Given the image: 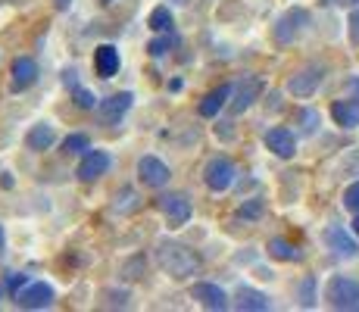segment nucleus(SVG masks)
<instances>
[{
    "mask_svg": "<svg viewBox=\"0 0 359 312\" xmlns=\"http://www.w3.org/2000/svg\"><path fill=\"white\" fill-rule=\"evenodd\" d=\"M156 266L163 269L169 278L188 281L200 275V256L191 247L178 244V240H160L156 244Z\"/></svg>",
    "mask_w": 359,
    "mask_h": 312,
    "instance_id": "f257e3e1",
    "label": "nucleus"
},
{
    "mask_svg": "<svg viewBox=\"0 0 359 312\" xmlns=\"http://www.w3.org/2000/svg\"><path fill=\"white\" fill-rule=\"evenodd\" d=\"M325 300L331 303L334 309H359V281L347 278V275H334L328 284H325Z\"/></svg>",
    "mask_w": 359,
    "mask_h": 312,
    "instance_id": "f03ea898",
    "label": "nucleus"
},
{
    "mask_svg": "<svg viewBox=\"0 0 359 312\" xmlns=\"http://www.w3.org/2000/svg\"><path fill=\"white\" fill-rule=\"evenodd\" d=\"M156 206H160V212L165 216V222H169V228H182V225H188L191 212H194V206H191L188 194H182V191H169V194H163V197L156 200Z\"/></svg>",
    "mask_w": 359,
    "mask_h": 312,
    "instance_id": "7ed1b4c3",
    "label": "nucleus"
},
{
    "mask_svg": "<svg viewBox=\"0 0 359 312\" xmlns=\"http://www.w3.org/2000/svg\"><path fill=\"white\" fill-rule=\"evenodd\" d=\"M306 25H309V13L303 10V6H291V10H287L285 16L275 22L272 34H275V41H278V44H294V41L306 32Z\"/></svg>",
    "mask_w": 359,
    "mask_h": 312,
    "instance_id": "20e7f679",
    "label": "nucleus"
},
{
    "mask_svg": "<svg viewBox=\"0 0 359 312\" xmlns=\"http://www.w3.org/2000/svg\"><path fill=\"white\" fill-rule=\"evenodd\" d=\"M234 175H238V169H234V163L229 156H212L210 163H206L203 169V182L210 187L212 194H225L229 187L234 184Z\"/></svg>",
    "mask_w": 359,
    "mask_h": 312,
    "instance_id": "39448f33",
    "label": "nucleus"
},
{
    "mask_svg": "<svg viewBox=\"0 0 359 312\" xmlns=\"http://www.w3.org/2000/svg\"><path fill=\"white\" fill-rule=\"evenodd\" d=\"M322 79H325V66H322V62H309V66L297 69L291 79H287V91L294 97H313L319 91Z\"/></svg>",
    "mask_w": 359,
    "mask_h": 312,
    "instance_id": "423d86ee",
    "label": "nucleus"
},
{
    "mask_svg": "<svg viewBox=\"0 0 359 312\" xmlns=\"http://www.w3.org/2000/svg\"><path fill=\"white\" fill-rule=\"evenodd\" d=\"M13 300H16V306H22V309H50L53 300H57V294H53L50 284L29 281L25 287H19L16 294H13Z\"/></svg>",
    "mask_w": 359,
    "mask_h": 312,
    "instance_id": "0eeeda50",
    "label": "nucleus"
},
{
    "mask_svg": "<svg viewBox=\"0 0 359 312\" xmlns=\"http://www.w3.org/2000/svg\"><path fill=\"white\" fill-rule=\"evenodd\" d=\"M38 81V62L32 57H16L10 66V91L13 94H22Z\"/></svg>",
    "mask_w": 359,
    "mask_h": 312,
    "instance_id": "6e6552de",
    "label": "nucleus"
},
{
    "mask_svg": "<svg viewBox=\"0 0 359 312\" xmlns=\"http://www.w3.org/2000/svg\"><path fill=\"white\" fill-rule=\"evenodd\" d=\"M137 178H141L144 187H165L172 178L169 165L156 156H141L137 159Z\"/></svg>",
    "mask_w": 359,
    "mask_h": 312,
    "instance_id": "1a4fd4ad",
    "label": "nucleus"
},
{
    "mask_svg": "<svg viewBox=\"0 0 359 312\" xmlns=\"http://www.w3.org/2000/svg\"><path fill=\"white\" fill-rule=\"evenodd\" d=\"M131 103H135V94H131V91H122V94L107 97V100L97 103V119L103 125H116L131 109Z\"/></svg>",
    "mask_w": 359,
    "mask_h": 312,
    "instance_id": "9d476101",
    "label": "nucleus"
},
{
    "mask_svg": "<svg viewBox=\"0 0 359 312\" xmlns=\"http://www.w3.org/2000/svg\"><path fill=\"white\" fill-rule=\"evenodd\" d=\"M107 169H109V154L107 150H88V154L81 156V163H79V178L85 184H91V182H97V178L107 175Z\"/></svg>",
    "mask_w": 359,
    "mask_h": 312,
    "instance_id": "9b49d317",
    "label": "nucleus"
},
{
    "mask_svg": "<svg viewBox=\"0 0 359 312\" xmlns=\"http://www.w3.org/2000/svg\"><path fill=\"white\" fill-rule=\"evenodd\" d=\"M191 297L200 303L203 309H212V312H222V309H229V294H225L219 284H194L191 287Z\"/></svg>",
    "mask_w": 359,
    "mask_h": 312,
    "instance_id": "f8f14e48",
    "label": "nucleus"
},
{
    "mask_svg": "<svg viewBox=\"0 0 359 312\" xmlns=\"http://www.w3.org/2000/svg\"><path fill=\"white\" fill-rule=\"evenodd\" d=\"M262 141H266L269 154H275L278 159H291L297 154V137H294V131H287V128H269Z\"/></svg>",
    "mask_w": 359,
    "mask_h": 312,
    "instance_id": "ddd939ff",
    "label": "nucleus"
},
{
    "mask_svg": "<svg viewBox=\"0 0 359 312\" xmlns=\"http://www.w3.org/2000/svg\"><path fill=\"white\" fill-rule=\"evenodd\" d=\"M53 144H57V128L50 122H34L29 128V135H25V147L34 150V154H44Z\"/></svg>",
    "mask_w": 359,
    "mask_h": 312,
    "instance_id": "4468645a",
    "label": "nucleus"
},
{
    "mask_svg": "<svg viewBox=\"0 0 359 312\" xmlns=\"http://www.w3.org/2000/svg\"><path fill=\"white\" fill-rule=\"evenodd\" d=\"M325 247H328V250H334V253H337V256H344V259H353V256L359 253L356 240L350 238V234L344 231L341 225L325 228Z\"/></svg>",
    "mask_w": 359,
    "mask_h": 312,
    "instance_id": "2eb2a0df",
    "label": "nucleus"
},
{
    "mask_svg": "<svg viewBox=\"0 0 359 312\" xmlns=\"http://www.w3.org/2000/svg\"><path fill=\"white\" fill-rule=\"evenodd\" d=\"M119 66H122V60L113 44H100L97 50H94V69H97L100 79H113V75L119 72Z\"/></svg>",
    "mask_w": 359,
    "mask_h": 312,
    "instance_id": "dca6fc26",
    "label": "nucleus"
},
{
    "mask_svg": "<svg viewBox=\"0 0 359 312\" xmlns=\"http://www.w3.org/2000/svg\"><path fill=\"white\" fill-rule=\"evenodd\" d=\"M234 306H238L241 312H266V309H272V303H269L266 294H259V290L241 284L238 294H234Z\"/></svg>",
    "mask_w": 359,
    "mask_h": 312,
    "instance_id": "f3484780",
    "label": "nucleus"
},
{
    "mask_svg": "<svg viewBox=\"0 0 359 312\" xmlns=\"http://www.w3.org/2000/svg\"><path fill=\"white\" fill-rule=\"evenodd\" d=\"M231 100V85H219L216 91H210L200 100V107H197V113L203 116V119H212V116H219L225 109V103Z\"/></svg>",
    "mask_w": 359,
    "mask_h": 312,
    "instance_id": "a211bd4d",
    "label": "nucleus"
},
{
    "mask_svg": "<svg viewBox=\"0 0 359 312\" xmlns=\"http://www.w3.org/2000/svg\"><path fill=\"white\" fill-rule=\"evenodd\" d=\"M259 97V79H244L238 85V94H234V100L229 103V109L234 116L238 113H244V109H250L253 107V100Z\"/></svg>",
    "mask_w": 359,
    "mask_h": 312,
    "instance_id": "6ab92c4d",
    "label": "nucleus"
},
{
    "mask_svg": "<svg viewBox=\"0 0 359 312\" xmlns=\"http://www.w3.org/2000/svg\"><path fill=\"white\" fill-rule=\"evenodd\" d=\"M331 119L341 128H359V100H337L331 107Z\"/></svg>",
    "mask_w": 359,
    "mask_h": 312,
    "instance_id": "aec40b11",
    "label": "nucleus"
},
{
    "mask_svg": "<svg viewBox=\"0 0 359 312\" xmlns=\"http://www.w3.org/2000/svg\"><path fill=\"white\" fill-rule=\"evenodd\" d=\"M269 256H272V259H281V262H297L303 253L291 244V240L275 238V240H269Z\"/></svg>",
    "mask_w": 359,
    "mask_h": 312,
    "instance_id": "412c9836",
    "label": "nucleus"
},
{
    "mask_svg": "<svg viewBox=\"0 0 359 312\" xmlns=\"http://www.w3.org/2000/svg\"><path fill=\"white\" fill-rule=\"evenodd\" d=\"M137 194L131 191V187H122V191H116V197H113V210L119 212V216H128V212H135L137 210Z\"/></svg>",
    "mask_w": 359,
    "mask_h": 312,
    "instance_id": "4be33fe9",
    "label": "nucleus"
},
{
    "mask_svg": "<svg viewBox=\"0 0 359 312\" xmlns=\"http://www.w3.org/2000/svg\"><path fill=\"white\" fill-rule=\"evenodd\" d=\"M175 44H178L175 34H172V32H160V38H154L147 44V50H150V57H165V53H169Z\"/></svg>",
    "mask_w": 359,
    "mask_h": 312,
    "instance_id": "5701e85b",
    "label": "nucleus"
},
{
    "mask_svg": "<svg viewBox=\"0 0 359 312\" xmlns=\"http://www.w3.org/2000/svg\"><path fill=\"white\" fill-rule=\"evenodd\" d=\"M150 29H154V32H172V13H169V6H156V10L150 13Z\"/></svg>",
    "mask_w": 359,
    "mask_h": 312,
    "instance_id": "b1692460",
    "label": "nucleus"
},
{
    "mask_svg": "<svg viewBox=\"0 0 359 312\" xmlns=\"http://www.w3.org/2000/svg\"><path fill=\"white\" fill-rule=\"evenodd\" d=\"M88 150H91L88 135H69L63 141V154H88Z\"/></svg>",
    "mask_w": 359,
    "mask_h": 312,
    "instance_id": "393cba45",
    "label": "nucleus"
},
{
    "mask_svg": "<svg viewBox=\"0 0 359 312\" xmlns=\"http://www.w3.org/2000/svg\"><path fill=\"white\" fill-rule=\"evenodd\" d=\"M72 97H75V107H79V109H97V97H94L91 91H88V88H75V91H72Z\"/></svg>",
    "mask_w": 359,
    "mask_h": 312,
    "instance_id": "a878e982",
    "label": "nucleus"
},
{
    "mask_svg": "<svg viewBox=\"0 0 359 312\" xmlns=\"http://www.w3.org/2000/svg\"><path fill=\"white\" fill-rule=\"evenodd\" d=\"M144 269H147L144 256H135V259H128V262H126L122 275H126V281H137V278H144Z\"/></svg>",
    "mask_w": 359,
    "mask_h": 312,
    "instance_id": "bb28decb",
    "label": "nucleus"
},
{
    "mask_svg": "<svg viewBox=\"0 0 359 312\" xmlns=\"http://www.w3.org/2000/svg\"><path fill=\"white\" fill-rule=\"evenodd\" d=\"M344 210L359 212V182H356V184H350L347 191H344Z\"/></svg>",
    "mask_w": 359,
    "mask_h": 312,
    "instance_id": "cd10ccee",
    "label": "nucleus"
},
{
    "mask_svg": "<svg viewBox=\"0 0 359 312\" xmlns=\"http://www.w3.org/2000/svg\"><path fill=\"white\" fill-rule=\"evenodd\" d=\"M300 119H303V135H313L316 125H319V113H313V109H303Z\"/></svg>",
    "mask_w": 359,
    "mask_h": 312,
    "instance_id": "c85d7f7f",
    "label": "nucleus"
},
{
    "mask_svg": "<svg viewBox=\"0 0 359 312\" xmlns=\"http://www.w3.org/2000/svg\"><path fill=\"white\" fill-rule=\"evenodd\" d=\"M259 212H262V203H259V200H253V203H244V206H241L238 216H244V219H257Z\"/></svg>",
    "mask_w": 359,
    "mask_h": 312,
    "instance_id": "c756f323",
    "label": "nucleus"
},
{
    "mask_svg": "<svg viewBox=\"0 0 359 312\" xmlns=\"http://www.w3.org/2000/svg\"><path fill=\"white\" fill-rule=\"evenodd\" d=\"M75 75H79L75 69H66V72H63V85H66V88H72V91L79 88V79H75Z\"/></svg>",
    "mask_w": 359,
    "mask_h": 312,
    "instance_id": "7c9ffc66",
    "label": "nucleus"
},
{
    "mask_svg": "<svg viewBox=\"0 0 359 312\" xmlns=\"http://www.w3.org/2000/svg\"><path fill=\"white\" fill-rule=\"evenodd\" d=\"M344 91L350 94V100H359V79H350L347 85H344Z\"/></svg>",
    "mask_w": 359,
    "mask_h": 312,
    "instance_id": "2f4dec72",
    "label": "nucleus"
},
{
    "mask_svg": "<svg viewBox=\"0 0 359 312\" xmlns=\"http://www.w3.org/2000/svg\"><path fill=\"white\" fill-rule=\"evenodd\" d=\"M350 38H353L356 44H359V10L353 13V16H350Z\"/></svg>",
    "mask_w": 359,
    "mask_h": 312,
    "instance_id": "473e14b6",
    "label": "nucleus"
},
{
    "mask_svg": "<svg viewBox=\"0 0 359 312\" xmlns=\"http://www.w3.org/2000/svg\"><path fill=\"white\" fill-rule=\"evenodd\" d=\"M25 284H29V278H25V275H13V278H10V290L16 294V290L25 287Z\"/></svg>",
    "mask_w": 359,
    "mask_h": 312,
    "instance_id": "72a5a7b5",
    "label": "nucleus"
},
{
    "mask_svg": "<svg viewBox=\"0 0 359 312\" xmlns=\"http://www.w3.org/2000/svg\"><path fill=\"white\" fill-rule=\"evenodd\" d=\"M303 297H306L303 303H306V306H313V278L303 281Z\"/></svg>",
    "mask_w": 359,
    "mask_h": 312,
    "instance_id": "f704fd0d",
    "label": "nucleus"
},
{
    "mask_svg": "<svg viewBox=\"0 0 359 312\" xmlns=\"http://www.w3.org/2000/svg\"><path fill=\"white\" fill-rule=\"evenodd\" d=\"M53 6H57V10H60V13H66V10H69V6H72V0H53Z\"/></svg>",
    "mask_w": 359,
    "mask_h": 312,
    "instance_id": "c9c22d12",
    "label": "nucleus"
},
{
    "mask_svg": "<svg viewBox=\"0 0 359 312\" xmlns=\"http://www.w3.org/2000/svg\"><path fill=\"white\" fill-rule=\"evenodd\" d=\"M337 6H347L350 10V6H359V0H337Z\"/></svg>",
    "mask_w": 359,
    "mask_h": 312,
    "instance_id": "e433bc0d",
    "label": "nucleus"
},
{
    "mask_svg": "<svg viewBox=\"0 0 359 312\" xmlns=\"http://www.w3.org/2000/svg\"><path fill=\"white\" fill-rule=\"evenodd\" d=\"M4 247H6V238H4V225H0V256H4Z\"/></svg>",
    "mask_w": 359,
    "mask_h": 312,
    "instance_id": "4c0bfd02",
    "label": "nucleus"
},
{
    "mask_svg": "<svg viewBox=\"0 0 359 312\" xmlns=\"http://www.w3.org/2000/svg\"><path fill=\"white\" fill-rule=\"evenodd\" d=\"M353 231L359 234V212H356V219H353Z\"/></svg>",
    "mask_w": 359,
    "mask_h": 312,
    "instance_id": "58836bf2",
    "label": "nucleus"
},
{
    "mask_svg": "<svg viewBox=\"0 0 359 312\" xmlns=\"http://www.w3.org/2000/svg\"><path fill=\"white\" fill-rule=\"evenodd\" d=\"M103 4H113V0H103Z\"/></svg>",
    "mask_w": 359,
    "mask_h": 312,
    "instance_id": "ea45409f",
    "label": "nucleus"
}]
</instances>
